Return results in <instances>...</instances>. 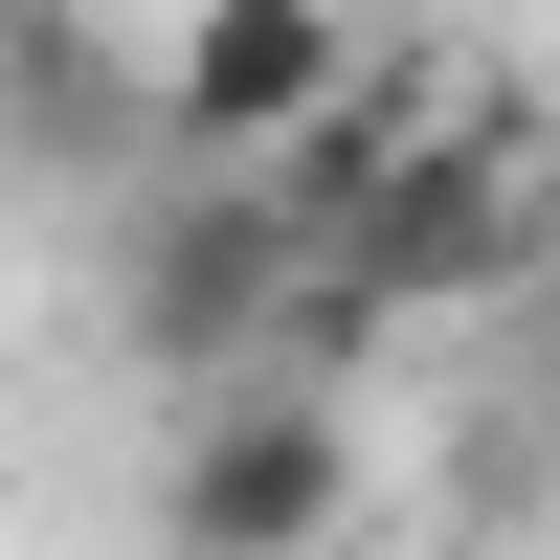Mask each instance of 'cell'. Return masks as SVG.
Returning <instances> with one entry per match:
<instances>
[{
    "label": "cell",
    "mask_w": 560,
    "mask_h": 560,
    "mask_svg": "<svg viewBox=\"0 0 560 560\" xmlns=\"http://www.w3.org/2000/svg\"><path fill=\"white\" fill-rule=\"evenodd\" d=\"M314 292V224L269 158H158L135 179V247H113V337L158 359V382H247L269 337H292Z\"/></svg>",
    "instance_id": "cell-1"
},
{
    "label": "cell",
    "mask_w": 560,
    "mask_h": 560,
    "mask_svg": "<svg viewBox=\"0 0 560 560\" xmlns=\"http://www.w3.org/2000/svg\"><path fill=\"white\" fill-rule=\"evenodd\" d=\"M516 247H538V179H516V113H471V135H427V158L382 179V202L337 224V292L359 314H471V292H516Z\"/></svg>",
    "instance_id": "cell-3"
},
{
    "label": "cell",
    "mask_w": 560,
    "mask_h": 560,
    "mask_svg": "<svg viewBox=\"0 0 560 560\" xmlns=\"http://www.w3.org/2000/svg\"><path fill=\"white\" fill-rule=\"evenodd\" d=\"M0 158H45V179H158V158H179V135H158V68H113L90 0H45V23L0 45Z\"/></svg>",
    "instance_id": "cell-5"
},
{
    "label": "cell",
    "mask_w": 560,
    "mask_h": 560,
    "mask_svg": "<svg viewBox=\"0 0 560 560\" xmlns=\"http://www.w3.org/2000/svg\"><path fill=\"white\" fill-rule=\"evenodd\" d=\"M337 90H359L337 0H179V45H158V135L179 158H269V135H314Z\"/></svg>",
    "instance_id": "cell-4"
},
{
    "label": "cell",
    "mask_w": 560,
    "mask_h": 560,
    "mask_svg": "<svg viewBox=\"0 0 560 560\" xmlns=\"http://www.w3.org/2000/svg\"><path fill=\"white\" fill-rule=\"evenodd\" d=\"M359 516V427L314 359H247V382H179V471H158V538L179 560H314Z\"/></svg>",
    "instance_id": "cell-2"
},
{
    "label": "cell",
    "mask_w": 560,
    "mask_h": 560,
    "mask_svg": "<svg viewBox=\"0 0 560 560\" xmlns=\"http://www.w3.org/2000/svg\"><path fill=\"white\" fill-rule=\"evenodd\" d=\"M23 23H45V0H0V45H23Z\"/></svg>",
    "instance_id": "cell-6"
}]
</instances>
